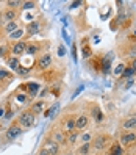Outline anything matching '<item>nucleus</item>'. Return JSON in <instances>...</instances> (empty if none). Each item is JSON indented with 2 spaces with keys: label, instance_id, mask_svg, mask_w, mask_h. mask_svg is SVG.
<instances>
[{
  "label": "nucleus",
  "instance_id": "8",
  "mask_svg": "<svg viewBox=\"0 0 136 155\" xmlns=\"http://www.w3.org/2000/svg\"><path fill=\"white\" fill-rule=\"evenodd\" d=\"M24 91H27V94L28 96H36L39 93V83H33V81H30V83H25V85H22L21 86Z\"/></svg>",
  "mask_w": 136,
  "mask_h": 155
},
{
  "label": "nucleus",
  "instance_id": "34",
  "mask_svg": "<svg viewBox=\"0 0 136 155\" xmlns=\"http://www.w3.org/2000/svg\"><path fill=\"white\" fill-rule=\"evenodd\" d=\"M124 69H125V68H124V64H119V66L116 68V71H114V74H116V75H119V74H122V72H124Z\"/></svg>",
  "mask_w": 136,
  "mask_h": 155
},
{
  "label": "nucleus",
  "instance_id": "13",
  "mask_svg": "<svg viewBox=\"0 0 136 155\" xmlns=\"http://www.w3.org/2000/svg\"><path fill=\"white\" fill-rule=\"evenodd\" d=\"M100 69H102L103 74H108V72H110V69H111V57L110 55H106L105 58L100 60Z\"/></svg>",
  "mask_w": 136,
  "mask_h": 155
},
{
  "label": "nucleus",
  "instance_id": "21",
  "mask_svg": "<svg viewBox=\"0 0 136 155\" xmlns=\"http://www.w3.org/2000/svg\"><path fill=\"white\" fill-rule=\"evenodd\" d=\"M83 57H85L86 60L91 57V47H89V42H88L86 38L83 39Z\"/></svg>",
  "mask_w": 136,
  "mask_h": 155
},
{
  "label": "nucleus",
  "instance_id": "27",
  "mask_svg": "<svg viewBox=\"0 0 136 155\" xmlns=\"http://www.w3.org/2000/svg\"><path fill=\"white\" fill-rule=\"evenodd\" d=\"M6 5H8V8H11V10H16L19 5H22V2H19V0H8Z\"/></svg>",
  "mask_w": 136,
  "mask_h": 155
},
{
  "label": "nucleus",
  "instance_id": "29",
  "mask_svg": "<svg viewBox=\"0 0 136 155\" xmlns=\"http://www.w3.org/2000/svg\"><path fill=\"white\" fill-rule=\"evenodd\" d=\"M36 6L34 2H22V10H33Z\"/></svg>",
  "mask_w": 136,
  "mask_h": 155
},
{
  "label": "nucleus",
  "instance_id": "33",
  "mask_svg": "<svg viewBox=\"0 0 136 155\" xmlns=\"http://www.w3.org/2000/svg\"><path fill=\"white\" fill-rule=\"evenodd\" d=\"M72 60L77 63V45L72 44Z\"/></svg>",
  "mask_w": 136,
  "mask_h": 155
},
{
  "label": "nucleus",
  "instance_id": "25",
  "mask_svg": "<svg viewBox=\"0 0 136 155\" xmlns=\"http://www.w3.org/2000/svg\"><path fill=\"white\" fill-rule=\"evenodd\" d=\"M11 74L8 71H3V69H0V81H8V80H11Z\"/></svg>",
  "mask_w": 136,
  "mask_h": 155
},
{
  "label": "nucleus",
  "instance_id": "12",
  "mask_svg": "<svg viewBox=\"0 0 136 155\" xmlns=\"http://www.w3.org/2000/svg\"><path fill=\"white\" fill-rule=\"evenodd\" d=\"M88 124H89V117L86 114H81V116H78L77 119H75V129L77 130H81V129H85Z\"/></svg>",
  "mask_w": 136,
  "mask_h": 155
},
{
  "label": "nucleus",
  "instance_id": "26",
  "mask_svg": "<svg viewBox=\"0 0 136 155\" xmlns=\"http://www.w3.org/2000/svg\"><path fill=\"white\" fill-rule=\"evenodd\" d=\"M89 150H91V143H85L81 147L78 149V152L81 153V155H86V153H89Z\"/></svg>",
  "mask_w": 136,
  "mask_h": 155
},
{
  "label": "nucleus",
  "instance_id": "28",
  "mask_svg": "<svg viewBox=\"0 0 136 155\" xmlns=\"http://www.w3.org/2000/svg\"><path fill=\"white\" fill-rule=\"evenodd\" d=\"M53 138L55 140H52V141H55V143H63L64 141V133H60V132H55V135H53Z\"/></svg>",
  "mask_w": 136,
  "mask_h": 155
},
{
  "label": "nucleus",
  "instance_id": "36",
  "mask_svg": "<svg viewBox=\"0 0 136 155\" xmlns=\"http://www.w3.org/2000/svg\"><path fill=\"white\" fill-rule=\"evenodd\" d=\"M89 140H91V133H85L83 135V141L85 143H89Z\"/></svg>",
  "mask_w": 136,
  "mask_h": 155
},
{
  "label": "nucleus",
  "instance_id": "23",
  "mask_svg": "<svg viewBox=\"0 0 136 155\" xmlns=\"http://www.w3.org/2000/svg\"><path fill=\"white\" fill-rule=\"evenodd\" d=\"M92 116H94V119L97 122H102L103 121V113L99 110V108H94V110H92Z\"/></svg>",
  "mask_w": 136,
  "mask_h": 155
},
{
  "label": "nucleus",
  "instance_id": "14",
  "mask_svg": "<svg viewBox=\"0 0 136 155\" xmlns=\"http://www.w3.org/2000/svg\"><path fill=\"white\" fill-rule=\"evenodd\" d=\"M39 50H41V47L36 42H27V49H25L27 55H36Z\"/></svg>",
  "mask_w": 136,
  "mask_h": 155
},
{
  "label": "nucleus",
  "instance_id": "9",
  "mask_svg": "<svg viewBox=\"0 0 136 155\" xmlns=\"http://www.w3.org/2000/svg\"><path fill=\"white\" fill-rule=\"evenodd\" d=\"M39 31H41V22L39 21H33V22H30L28 25L25 27V33L27 35H36Z\"/></svg>",
  "mask_w": 136,
  "mask_h": 155
},
{
  "label": "nucleus",
  "instance_id": "19",
  "mask_svg": "<svg viewBox=\"0 0 136 155\" xmlns=\"http://www.w3.org/2000/svg\"><path fill=\"white\" fill-rule=\"evenodd\" d=\"M6 63H8V68H10V69H13V71H17V69H19V58H17V57H11V58H8L6 60Z\"/></svg>",
  "mask_w": 136,
  "mask_h": 155
},
{
  "label": "nucleus",
  "instance_id": "2",
  "mask_svg": "<svg viewBox=\"0 0 136 155\" xmlns=\"http://www.w3.org/2000/svg\"><path fill=\"white\" fill-rule=\"evenodd\" d=\"M58 152H60V144L50 140V141H45L42 144L38 155H58Z\"/></svg>",
  "mask_w": 136,
  "mask_h": 155
},
{
  "label": "nucleus",
  "instance_id": "18",
  "mask_svg": "<svg viewBox=\"0 0 136 155\" xmlns=\"http://www.w3.org/2000/svg\"><path fill=\"white\" fill-rule=\"evenodd\" d=\"M17 28H19V24H17L16 21L14 22H6L5 24V27H3V30H5V33L6 35H11L13 31H16Z\"/></svg>",
  "mask_w": 136,
  "mask_h": 155
},
{
  "label": "nucleus",
  "instance_id": "37",
  "mask_svg": "<svg viewBox=\"0 0 136 155\" xmlns=\"http://www.w3.org/2000/svg\"><path fill=\"white\" fill-rule=\"evenodd\" d=\"M63 36H64V39H66V42H69V36H67L66 30H63Z\"/></svg>",
  "mask_w": 136,
  "mask_h": 155
},
{
  "label": "nucleus",
  "instance_id": "3",
  "mask_svg": "<svg viewBox=\"0 0 136 155\" xmlns=\"http://www.w3.org/2000/svg\"><path fill=\"white\" fill-rule=\"evenodd\" d=\"M52 66V55L50 53H42V55L38 58V63H36V68L39 71H47L49 68Z\"/></svg>",
  "mask_w": 136,
  "mask_h": 155
},
{
  "label": "nucleus",
  "instance_id": "10",
  "mask_svg": "<svg viewBox=\"0 0 136 155\" xmlns=\"http://www.w3.org/2000/svg\"><path fill=\"white\" fill-rule=\"evenodd\" d=\"M3 21L5 22H14L17 19V10H11V8H6L3 13Z\"/></svg>",
  "mask_w": 136,
  "mask_h": 155
},
{
  "label": "nucleus",
  "instance_id": "24",
  "mask_svg": "<svg viewBox=\"0 0 136 155\" xmlns=\"http://www.w3.org/2000/svg\"><path fill=\"white\" fill-rule=\"evenodd\" d=\"M78 140V132H70V133H67V143L69 144H74L75 141Z\"/></svg>",
  "mask_w": 136,
  "mask_h": 155
},
{
  "label": "nucleus",
  "instance_id": "6",
  "mask_svg": "<svg viewBox=\"0 0 136 155\" xmlns=\"http://www.w3.org/2000/svg\"><path fill=\"white\" fill-rule=\"evenodd\" d=\"M106 144H110V138H108L106 135H100V136H96L94 141H92V146H94V149L97 150H102L106 147Z\"/></svg>",
  "mask_w": 136,
  "mask_h": 155
},
{
  "label": "nucleus",
  "instance_id": "38",
  "mask_svg": "<svg viewBox=\"0 0 136 155\" xmlns=\"http://www.w3.org/2000/svg\"><path fill=\"white\" fill-rule=\"evenodd\" d=\"M131 68H133V69H134V71H136V58H134V60H133V64H131Z\"/></svg>",
  "mask_w": 136,
  "mask_h": 155
},
{
  "label": "nucleus",
  "instance_id": "17",
  "mask_svg": "<svg viewBox=\"0 0 136 155\" xmlns=\"http://www.w3.org/2000/svg\"><path fill=\"white\" fill-rule=\"evenodd\" d=\"M44 107H45V102H44V100H38V102H34V104L31 105L30 110H31L34 114H41L42 110H44Z\"/></svg>",
  "mask_w": 136,
  "mask_h": 155
},
{
  "label": "nucleus",
  "instance_id": "5",
  "mask_svg": "<svg viewBox=\"0 0 136 155\" xmlns=\"http://www.w3.org/2000/svg\"><path fill=\"white\" fill-rule=\"evenodd\" d=\"M22 130H24L22 127H21L19 124H17V122H14L13 125L8 127V130H6V138L10 140V141H13V140H16L17 136H19V135L22 133Z\"/></svg>",
  "mask_w": 136,
  "mask_h": 155
},
{
  "label": "nucleus",
  "instance_id": "20",
  "mask_svg": "<svg viewBox=\"0 0 136 155\" xmlns=\"http://www.w3.org/2000/svg\"><path fill=\"white\" fill-rule=\"evenodd\" d=\"M134 74H136V71H134L131 66H128V68H125V69H124V72H122V75H121V77H122V78H130V77H133Z\"/></svg>",
  "mask_w": 136,
  "mask_h": 155
},
{
  "label": "nucleus",
  "instance_id": "16",
  "mask_svg": "<svg viewBox=\"0 0 136 155\" xmlns=\"http://www.w3.org/2000/svg\"><path fill=\"white\" fill-rule=\"evenodd\" d=\"M108 155H124V149H122V146H121L119 143L111 144L110 150H108Z\"/></svg>",
  "mask_w": 136,
  "mask_h": 155
},
{
  "label": "nucleus",
  "instance_id": "1",
  "mask_svg": "<svg viewBox=\"0 0 136 155\" xmlns=\"http://www.w3.org/2000/svg\"><path fill=\"white\" fill-rule=\"evenodd\" d=\"M34 121H36V114L30 110V108L22 111L19 114V117H17V124H19L22 129H30V127L34 124Z\"/></svg>",
  "mask_w": 136,
  "mask_h": 155
},
{
  "label": "nucleus",
  "instance_id": "7",
  "mask_svg": "<svg viewBox=\"0 0 136 155\" xmlns=\"http://www.w3.org/2000/svg\"><path fill=\"white\" fill-rule=\"evenodd\" d=\"M25 49H27V42L25 41H17L16 44H13V47L10 49V52L13 53L14 57H19L22 53H25Z\"/></svg>",
  "mask_w": 136,
  "mask_h": 155
},
{
  "label": "nucleus",
  "instance_id": "4",
  "mask_svg": "<svg viewBox=\"0 0 136 155\" xmlns=\"http://www.w3.org/2000/svg\"><path fill=\"white\" fill-rule=\"evenodd\" d=\"M136 143V133L134 132H125V133H122L121 135V138H119V144L122 146H131V144H134Z\"/></svg>",
  "mask_w": 136,
  "mask_h": 155
},
{
  "label": "nucleus",
  "instance_id": "11",
  "mask_svg": "<svg viewBox=\"0 0 136 155\" xmlns=\"http://www.w3.org/2000/svg\"><path fill=\"white\" fill-rule=\"evenodd\" d=\"M75 119L77 117H69V119L64 121V124H63V132H66V133H70V132H74L75 130Z\"/></svg>",
  "mask_w": 136,
  "mask_h": 155
},
{
  "label": "nucleus",
  "instance_id": "35",
  "mask_svg": "<svg viewBox=\"0 0 136 155\" xmlns=\"http://www.w3.org/2000/svg\"><path fill=\"white\" fill-rule=\"evenodd\" d=\"M81 3H83V2H72L70 3V8H72V10H74V8H78Z\"/></svg>",
  "mask_w": 136,
  "mask_h": 155
},
{
  "label": "nucleus",
  "instance_id": "32",
  "mask_svg": "<svg viewBox=\"0 0 136 155\" xmlns=\"http://www.w3.org/2000/svg\"><path fill=\"white\" fill-rule=\"evenodd\" d=\"M16 72H17L19 75H27V74H28V68H22V66H19V69H17Z\"/></svg>",
  "mask_w": 136,
  "mask_h": 155
},
{
  "label": "nucleus",
  "instance_id": "31",
  "mask_svg": "<svg viewBox=\"0 0 136 155\" xmlns=\"http://www.w3.org/2000/svg\"><path fill=\"white\" fill-rule=\"evenodd\" d=\"M66 52H67V50H66L64 45H60V47H58V57H60V58H63V57L66 55Z\"/></svg>",
  "mask_w": 136,
  "mask_h": 155
},
{
  "label": "nucleus",
  "instance_id": "22",
  "mask_svg": "<svg viewBox=\"0 0 136 155\" xmlns=\"http://www.w3.org/2000/svg\"><path fill=\"white\" fill-rule=\"evenodd\" d=\"M24 35H25V30H22V28H17L16 31H13V33L10 35V38H11V39H21Z\"/></svg>",
  "mask_w": 136,
  "mask_h": 155
},
{
  "label": "nucleus",
  "instance_id": "30",
  "mask_svg": "<svg viewBox=\"0 0 136 155\" xmlns=\"http://www.w3.org/2000/svg\"><path fill=\"white\" fill-rule=\"evenodd\" d=\"M8 50L10 49H8L6 45H0V58H5L8 55Z\"/></svg>",
  "mask_w": 136,
  "mask_h": 155
},
{
  "label": "nucleus",
  "instance_id": "15",
  "mask_svg": "<svg viewBox=\"0 0 136 155\" xmlns=\"http://www.w3.org/2000/svg\"><path fill=\"white\" fill-rule=\"evenodd\" d=\"M122 129L124 130H131V129H136V116H131L128 119H125L122 122Z\"/></svg>",
  "mask_w": 136,
  "mask_h": 155
}]
</instances>
